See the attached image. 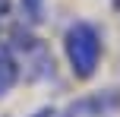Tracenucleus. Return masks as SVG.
<instances>
[{
	"label": "nucleus",
	"mask_w": 120,
	"mask_h": 117,
	"mask_svg": "<svg viewBox=\"0 0 120 117\" xmlns=\"http://www.w3.org/2000/svg\"><path fill=\"white\" fill-rule=\"evenodd\" d=\"M60 41H63V60H66L70 76L79 82H89L98 73L101 57H104V32L89 19H76L66 25Z\"/></svg>",
	"instance_id": "1"
},
{
	"label": "nucleus",
	"mask_w": 120,
	"mask_h": 117,
	"mask_svg": "<svg viewBox=\"0 0 120 117\" xmlns=\"http://www.w3.org/2000/svg\"><path fill=\"white\" fill-rule=\"evenodd\" d=\"M73 117H117L120 114V89L108 86V89H95L85 92L66 108Z\"/></svg>",
	"instance_id": "2"
},
{
	"label": "nucleus",
	"mask_w": 120,
	"mask_h": 117,
	"mask_svg": "<svg viewBox=\"0 0 120 117\" xmlns=\"http://www.w3.org/2000/svg\"><path fill=\"white\" fill-rule=\"evenodd\" d=\"M19 79H22V63H19V57L13 54V51L6 48V41H3L0 44V98H6V95L19 86Z\"/></svg>",
	"instance_id": "3"
},
{
	"label": "nucleus",
	"mask_w": 120,
	"mask_h": 117,
	"mask_svg": "<svg viewBox=\"0 0 120 117\" xmlns=\"http://www.w3.org/2000/svg\"><path fill=\"white\" fill-rule=\"evenodd\" d=\"M19 3V13H22V22L25 25H41L44 16H48V0H16Z\"/></svg>",
	"instance_id": "4"
},
{
	"label": "nucleus",
	"mask_w": 120,
	"mask_h": 117,
	"mask_svg": "<svg viewBox=\"0 0 120 117\" xmlns=\"http://www.w3.org/2000/svg\"><path fill=\"white\" fill-rule=\"evenodd\" d=\"M29 117H73L66 108H54V105H44V108H38L35 114H29Z\"/></svg>",
	"instance_id": "5"
},
{
	"label": "nucleus",
	"mask_w": 120,
	"mask_h": 117,
	"mask_svg": "<svg viewBox=\"0 0 120 117\" xmlns=\"http://www.w3.org/2000/svg\"><path fill=\"white\" fill-rule=\"evenodd\" d=\"M111 6H114V13H120V0H111Z\"/></svg>",
	"instance_id": "6"
},
{
	"label": "nucleus",
	"mask_w": 120,
	"mask_h": 117,
	"mask_svg": "<svg viewBox=\"0 0 120 117\" xmlns=\"http://www.w3.org/2000/svg\"><path fill=\"white\" fill-rule=\"evenodd\" d=\"M117 70H120V60H117Z\"/></svg>",
	"instance_id": "7"
}]
</instances>
